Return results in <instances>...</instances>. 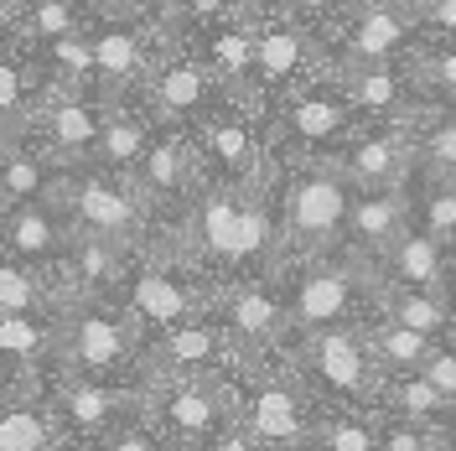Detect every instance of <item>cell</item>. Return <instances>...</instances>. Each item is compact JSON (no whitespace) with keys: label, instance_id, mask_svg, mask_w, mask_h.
Wrapping results in <instances>:
<instances>
[{"label":"cell","instance_id":"e0dca14e","mask_svg":"<svg viewBox=\"0 0 456 451\" xmlns=\"http://www.w3.org/2000/svg\"><path fill=\"white\" fill-rule=\"evenodd\" d=\"M88 47H94V94L104 104H125V99H141V84L156 68L167 37L151 27H135V21L99 16L88 27Z\"/></svg>","mask_w":456,"mask_h":451},{"label":"cell","instance_id":"ffe728a7","mask_svg":"<svg viewBox=\"0 0 456 451\" xmlns=\"http://www.w3.org/2000/svg\"><path fill=\"white\" fill-rule=\"evenodd\" d=\"M410 57L404 62H379V68H342L338 73L342 94H347V104L358 110L363 125H410L415 114L426 110Z\"/></svg>","mask_w":456,"mask_h":451},{"label":"cell","instance_id":"2e32d148","mask_svg":"<svg viewBox=\"0 0 456 451\" xmlns=\"http://www.w3.org/2000/svg\"><path fill=\"white\" fill-rule=\"evenodd\" d=\"M233 368H239V353L213 322V311L176 322L141 348V379H228Z\"/></svg>","mask_w":456,"mask_h":451},{"label":"cell","instance_id":"277c9868","mask_svg":"<svg viewBox=\"0 0 456 451\" xmlns=\"http://www.w3.org/2000/svg\"><path fill=\"white\" fill-rule=\"evenodd\" d=\"M363 119L347 104L338 73H316L296 94H285L281 110L270 114L265 125V151L270 167H301V161H338V151L347 145V135Z\"/></svg>","mask_w":456,"mask_h":451},{"label":"cell","instance_id":"cb8c5ba5","mask_svg":"<svg viewBox=\"0 0 456 451\" xmlns=\"http://www.w3.org/2000/svg\"><path fill=\"white\" fill-rule=\"evenodd\" d=\"M47 390L53 379L0 384V451H68L53 405H47Z\"/></svg>","mask_w":456,"mask_h":451},{"label":"cell","instance_id":"f35d334b","mask_svg":"<svg viewBox=\"0 0 456 451\" xmlns=\"http://www.w3.org/2000/svg\"><path fill=\"white\" fill-rule=\"evenodd\" d=\"M415 78H420V99L426 110H452L456 114V42H426L415 47Z\"/></svg>","mask_w":456,"mask_h":451},{"label":"cell","instance_id":"484cf974","mask_svg":"<svg viewBox=\"0 0 456 451\" xmlns=\"http://www.w3.org/2000/svg\"><path fill=\"white\" fill-rule=\"evenodd\" d=\"M11 379H57V311L0 316V384Z\"/></svg>","mask_w":456,"mask_h":451},{"label":"cell","instance_id":"9a60e30c","mask_svg":"<svg viewBox=\"0 0 456 451\" xmlns=\"http://www.w3.org/2000/svg\"><path fill=\"white\" fill-rule=\"evenodd\" d=\"M415 47H420V21H410L404 11L384 5V0H358L347 11V21L332 31V42L322 47V68L342 73V68L404 62Z\"/></svg>","mask_w":456,"mask_h":451},{"label":"cell","instance_id":"7a4b0ae2","mask_svg":"<svg viewBox=\"0 0 456 451\" xmlns=\"http://www.w3.org/2000/svg\"><path fill=\"white\" fill-rule=\"evenodd\" d=\"M270 202L281 224V259H312L342 250V224L353 182L338 161H301V167H270Z\"/></svg>","mask_w":456,"mask_h":451},{"label":"cell","instance_id":"9c48e42d","mask_svg":"<svg viewBox=\"0 0 456 451\" xmlns=\"http://www.w3.org/2000/svg\"><path fill=\"white\" fill-rule=\"evenodd\" d=\"M316 73H322V42L296 16H285L281 5L255 0V78H249L244 104L259 119V130L270 125L285 94H296Z\"/></svg>","mask_w":456,"mask_h":451},{"label":"cell","instance_id":"db71d44e","mask_svg":"<svg viewBox=\"0 0 456 451\" xmlns=\"http://www.w3.org/2000/svg\"><path fill=\"white\" fill-rule=\"evenodd\" d=\"M0 21H5V5H0Z\"/></svg>","mask_w":456,"mask_h":451},{"label":"cell","instance_id":"7402d4cb","mask_svg":"<svg viewBox=\"0 0 456 451\" xmlns=\"http://www.w3.org/2000/svg\"><path fill=\"white\" fill-rule=\"evenodd\" d=\"M130 259H135V250H119L110 239L73 234L53 270L57 301H114L125 275H130Z\"/></svg>","mask_w":456,"mask_h":451},{"label":"cell","instance_id":"8992f818","mask_svg":"<svg viewBox=\"0 0 456 451\" xmlns=\"http://www.w3.org/2000/svg\"><path fill=\"white\" fill-rule=\"evenodd\" d=\"M57 213L68 218L73 234H88V239H110L119 250H145L156 239V213L151 202L141 198V187L119 171H104L84 161V167H62L57 176Z\"/></svg>","mask_w":456,"mask_h":451},{"label":"cell","instance_id":"74e56055","mask_svg":"<svg viewBox=\"0 0 456 451\" xmlns=\"http://www.w3.org/2000/svg\"><path fill=\"white\" fill-rule=\"evenodd\" d=\"M410 135H415V161L436 176H452L456 182V114L452 110H420L410 119Z\"/></svg>","mask_w":456,"mask_h":451},{"label":"cell","instance_id":"603a6c76","mask_svg":"<svg viewBox=\"0 0 456 451\" xmlns=\"http://www.w3.org/2000/svg\"><path fill=\"white\" fill-rule=\"evenodd\" d=\"M338 167L353 187H404L415 171V135L410 125H358L338 151Z\"/></svg>","mask_w":456,"mask_h":451},{"label":"cell","instance_id":"7dc6e473","mask_svg":"<svg viewBox=\"0 0 456 451\" xmlns=\"http://www.w3.org/2000/svg\"><path fill=\"white\" fill-rule=\"evenodd\" d=\"M420 37L426 42H456V0H436L420 16Z\"/></svg>","mask_w":456,"mask_h":451},{"label":"cell","instance_id":"ba28073f","mask_svg":"<svg viewBox=\"0 0 456 451\" xmlns=\"http://www.w3.org/2000/svg\"><path fill=\"white\" fill-rule=\"evenodd\" d=\"M114 301H119L125 316L135 322V332L151 342L156 332H167L176 322L202 316V311L213 307V285L202 281L167 239H151L145 250H135L130 275H125V285H119Z\"/></svg>","mask_w":456,"mask_h":451},{"label":"cell","instance_id":"7bdbcfd3","mask_svg":"<svg viewBox=\"0 0 456 451\" xmlns=\"http://www.w3.org/2000/svg\"><path fill=\"white\" fill-rule=\"evenodd\" d=\"M379 451H452V447H446V430L441 425L379 415Z\"/></svg>","mask_w":456,"mask_h":451},{"label":"cell","instance_id":"d6a6232c","mask_svg":"<svg viewBox=\"0 0 456 451\" xmlns=\"http://www.w3.org/2000/svg\"><path fill=\"white\" fill-rule=\"evenodd\" d=\"M379 316L420 332L430 342L456 338V296L452 291H410V285H379Z\"/></svg>","mask_w":456,"mask_h":451},{"label":"cell","instance_id":"d590c367","mask_svg":"<svg viewBox=\"0 0 456 451\" xmlns=\"http://www.w3.org/2000/svg\"><path fill=\"white\" fill-rule=\"evenodd\" d=\"M363 338H369L373 364L384 368V373H420L426 353L436 348L430 338L410 332V327H399V322H389V316H373L369 327H363Z\"/></svg>","mask_w":456,"mask_h":451},{"label":"cell","instance_id":"4dcf8cb0","mask_svg":"<svg viewBox=\"0 0 456 451\" xmlns=\"http://www.w3.org/2000/svg\"><path fill=\"white\" fill-rule=\"evenodd\" d=\"M151 135H156V114L145 110L141 99L110 104V119H104V130H99V141H94V156H88V161L104 167V171L130 176V171L141 167Z\"/></svg>","mask_w":456,"mask_h":451},{"label":"cell","instance_id":"d6986e66","mask_svg":"<svg viewBox=\"0 0 456 451\" xmlns=\"http://www.w3.org/2000/svg\"><path fill=\"white\" fill-rule=\"evenodd\" d=\"M218 99H224V88L208 78V68H202L192 53H182V47L167 37V47H161V57H156V68L145 73V84H141V104L156 114V125L192 130Z\"/></svg>","mask_w":456,"mask_h":451},{"label":"cell","instance_id":"5bb4252c","mask_svg":"<svg viewBox=\"0 0 456 451\" xmlns=\"http://www.w3.org/2000/svg\"><path fill=\"white\" fill-rule=\"evenodd\" d=\"M213 322L224 327V338L244 364H265V358H281L285 348V301L275 275L270 281H239V285H218L213 291Z\"/></svg>","mask_w":456,"mask_h":451},{"label":"cell","instance_id":"681fc988","mask_svg":"<svg viewBox=\"0 0 456 451\" xmlns=\"http://www.w3.org/2000/svg\"><path fill=\"white\" fill-rule=\"evenodd\" d=\"M384 5H395V11H404V16H410V21H420L436 0H384Z\"/></svg>","mask_w":456,"mask_h":451},{"label":"cell","instance_id":"b9f144b4","mask_svg":"<svg viewBox=\"0 0 456 451\" xmlns=\"http://www.w3.org/2000/svg\"><path fill=\"white\" fill-rule=\"evenodd\" d=\"M265 5H281L285 16H296V21L312 31L322 47H327V42H332V31L347 21V11H353L358 0H265Z\"/></svg>","mask_w":456,"mask_h":451},{"label":"cell","instance_id":"6da1fadb","mask_svg":"<svg viewBox=\"0 0 456 451\" xmlns=\"http://www.w3.org/2000/svg\"><path fill=\"white\" fill-rule=\"evenodd\" d=\"M285 301V338L332 332V327H369L379 316V265L347 250L312 254V259H281L275 270Z\"/></svg>","mask_w":456,"mask_h":451},{"label":"cell","instance_id":"8d00e7d4","mask_svg":"<svg viewBox=\"0 0 456 451\" xmlns=\"http://www.w3.org/2000/svg\"><path fill=\"white\" fill-rule=\"evenodd\" d=\"M306 451H379V410H322Z\"/></svg>","mask_w":456,"mask_h":451},{"label":"cell","instance_id":"f5cc1de1","mask_svg":"<svg viewBox=\"0 0 456 451\" xmlns=\"http://www.w3.org/2000/svg\"><path fill=\"white\" fill-rule=\"evenodd\" d=\"M0 5H16V0H0Z\"/></svg>","mask_w":456,"mask_h":451},{"label":"cell","instance_id":"d4e9b609","mask_svg":"<svg viewBox=\"0 0 456 451\" xmlns=\"http://www.w3.org/2000/svg\"><path fill=\"white\" fill-rule=\"evenodd\" d=\"M68 239H73V228L57 213V202H31V208L0 213V254H11L16 265H27V270L47 275V281H53Z\"/></svg>","mask_w":456,"mask_h":451},{"label":"cell","instance_id":"44dd1931","mask_svg":"<svg viewBox=\"0 0 456 451\" xmlns=\"http://www.w3.org/2000/svg\"><path fill=\"white\" fill-rule=\"evenodd\" d=\"M182 53H192L208 68V78L224 88L228 99H244L249 94V78H255V11L249 16H228V21H213L202 31H187V37H171Z\"/></svg>","mask_w":456,"mask_h":451},{"label":"cell","instance_id":"f1b7e54d","mask_svg":"<svg viewBox=\"0 0 456 451\" xmlns=\"http://www.w3.org/2000/svg\"><path fill=\"white\" fill-rule=\"evenodd\" d=\"M47 73L27 42H16L11 27L0 21V135H16L31 119V110L47 99Z\"/></svg>","mask_w":456,"mask_h":451},{"label":"cell","instance_id":"ab89813d","mask_svg":"<svg viewBox=\"0 0 456 451\" xmlns=\"http://www.w3.org/2000/svg\"><path fill=\"white\" fill-rule=\"evenodd\" d=\"M57 285L47 275H37L27 265H16L11 254H0V316L11 311H57Z\"/></svg>","mask_w":456,"mask_h":451},{"label":"cell","instance_id":"836d02e7","mask_svg":"<svg viewBox=\"0 0 456 451\" xmlns=\"http://www.w3.org/2000/svg\"><path fill=\"white\" fill-rule=\"evenodd\" d=\"M404 208H410V228H420L430 239H441L446 250L456 244V182L452 176H436L415 161V171L404 176Z\"/></svg>","mask_w":456,"mask_h":451},{"label":"cell","instance_id":"83f0119b","mask_svg":"<svg viewBox=\"0 0 456 451\" xmlns=\"http://www.w3.org/2000/svg\"><path fill=\"white\" fill-rule=\"evenodd\" d=\"M379 281L384 285H410V291H452L456 296L452 250H446L441 239L420 234V228H404L395 244L379 254Z\"/></svg>","mask_w":456,"mask_h":451},{"label":"cell","instance_id":"4fadbf2b","mask_svg":"<svg viewBox=\"0 0 456 451\" xmlns=\"http://www.w3.org/2000/svg\"><path fill=\"white\" fill-rule=\"evenodd\" d=\"M110 119V104L88 88H47V99L31 110V119L16 130L31 151H42L57 167H84L94 156V141Z\"/></svg>","mask_w":456,"mask_h":451},{"label":"cell","instance_id":"ee69618b","mask_svg":"<svg viewBox=\"0 0 456 451\" xmlns=\"http://www.w3.org/2000/svg\"><path fill=\"white\" fill-rule=\"evenodd\" d=\"M99 16H114V21H135V27H151L167 37L171 21V0H99Z\"/></svg>","mask_w":456,"mask_h":451},{"label":"cell","instance_id":"7c38bea8","mask_svg":"<svg viewBox=\"0 0 456 451\" xmlns=\"http://www.w3.org/2000/svg\"><path fill=\"white\" fill-rule=\"evenodd\" d=\"M47 405L57 415V430L68 451L88 447V441H104L125 425L145 421V384H94V379H62L57 373L53 390H47Z\"/></svg>","mask_w":456,"mask_h":451},{"label":"cell","instance_id":"8fae6325","mask_svg":"<svg viewBox=\"0 0 456 451\" xmlns=\"http://www.w3.org/2000/svg\"><path fill=\"white\" fill-rule=\"evenodd\" d=\"M145 425L176 451H202L233 421V384L228 379H141Z\"/></svg>","mask_w":456,"mask_h":451},{"label":"cell","instance_id":"f907efd6","mask_svg":"<svg viewBox=\"0 0 456 451\" xmlns=\"http://www.w3.org/2000/svg\"><path fill=\"white\" fill-rule=\"evenodd\" d=\"M446 447L456 451V410H452V421H446Z\"/></svg>","mask_w":456,"mask_h":451},{"label":"cell","instance_id":"c3c4849f","mask_svg":"<svg viewBox=\"0 0 456 451\" xmlns=\"http://www.w3.org/2000/svg\"><path fill=\"white\" fill-rule=\"evenodd\" d=\"M202 451H265V447H259V441H255V436H249V430H244L239 421H228Z\"/></svg>","mask_w":456,"mask_h":451},{"label":"cell","instance_id":"4316f807","mask_svg":"<svg viewBox=\"0 0 456 451\" xmlns=\"http://www.w3.org/2000/svg\"><path fill=\"white\" fill-rule=\"evenodd\" d=\"M410 228V208L399 187H353L347 202V224H342V250L379 265V254Z\"/></svg>","mask_w":456,"mask_h":451},{"label":"cell","instance_id":"f546056e","mask_svg":"<svg viewBox=\"0 0 456 451\" xmlns=\"http://www.w3.org/2000/svg\"><path fill=\"white\" fill-rule=\"evenodd\" d=\"M57 176H62V167L47 161L42 151H31L21 135H0V213L53 202Z\"/></svg>","mask_w":456,"mask_h":451},{"label":"cell","instance_id":"60d3db41","mask_svg":"<svg viewBox=\"0 0 456 451\" xmlns=\"http://www.w3.org/2000/svg\"><path fill=\"white\" fill-rule=\"evenodd\" d=\"M249 11H255V0H171L167 37H187V31H202L228 16H249Z\"/></svg>","mask_w":456,"mask_h":451},{"label":"cell","instance_id":"52a82bcc","mask_svg":"<svg viewBox=\"0 0 456 451\" xmlns=\"http://www.w3.org/2000/svg\"><path fill=\"white\" fill-rule=\"evenodd\" d=\"M233 384V421L244 425L265 451H306L316 430V399L296 379V368L285 358L244 364L228 373Z\"/></svg>","mask_w":456,"mask_h":451},{"label":"cell","instance_id":"f6af8a7d","mask_svg":"<svg viewBox=\"0 0 456 451\" xmlns=\"http://www.w3.org/2000/svg\"><path fill=\"white\" fill-rule=\"evenodd\" d=\"M420 379H426L441 399H452V405H456V338H446V342H436V348H430L426 364H420Z\"/></svg>","mask_w":456,"mask_h":451},{"label":"cell","instance_id":"1f68e13d","mask_svg":"<svg viewBox=\"0 0 456 451\" xmlns=\"http://www.w3.org/2000/svg\"><path fill=\"white\" fill-rule=\"evenodd\" d=\"M99 21V0H16L5 5V27L16 42H53V37H78Z\"/></svg>","mask_w":456,"mask_h":451},{"label":"cell","instance_id":"e575fe53","mask_svg":"<svg viewBox=\"0 0 456 451\" xmlns=\"http://www.w3.org/2000/svg\"><path fill=\"white\" fill-rule=\"evenodd\" d=\"M379 415H399V421H426V425H441L452 421V399H441L430 390L420 373H384V390H379Z\"/></svg>","mask_w":456,"mask_h":451},{"label":"cell","instance_id":"816d5d0a","mask_svg":"<svg viewBox=\"0 0 456 451\" xmlns=\"http://www.w3.org/2000/svg\"><path fill=\"white\" fill-rule=\"evenodd\" d=\"M452 270H456V244H452Z\"/></svg>","mask_w":456,"mask_h":451},{"label":"cell","instance_id":"3957f363","mask_svg":"<svg viewBox=\"0 0 456 451\" xmlns=\"http://www.w3.org/2000/svg\"><path fill=\"white\" fill-rule=\"evenodd\" d=\"M145 338L119 301H62L57 307V373L94 384H135Z\"/></svg>","mask_w":456,"mask_h":451},{"label":"cell","instance_id":"30bf717a","mask_svg":"<svg viewBox=\"0 0 456 451\" xmlns=\"http://www.w3.org/2000/svg\"><path fill=\"white\" fill-rule=\"evenodd\" d=\"M187 141H192L202 182H218V187H259V182L270 176L265 130H259V119L249 114L244 99H228L224 94V99L187 130Z\"/></svg>","mask_w":456,"mask_h":451},{"label":"cell","instance_id":"ac0fdd59","mask_svg":"<svg viewBox=\"0 0 456 451\" xmlns=\"http://www.w3.org/2000/svg\"><path fill=\"white\" fill-rule=\"evenodd\" d=\"M130 182L141 187V198L151 202V213H156V224L167 228L182 218V208L198 198L202 187V171H198V156H192V141H187V130H176V125H156V135L145 145L141 167L130 171ZM156 228V234H161Z\"/></svg>","mask_w":456,"mask_h":451},{"label":"cell","instance_id":"bcb514c9","mask_svg":"<svg viewBox=\"0 0 456 451\" xmlns=\"http://www.w3.org/2000/svg\"><path fill=\"white\" fill-rule=\"evenodd\" d=\"M78 451H176V447H167L145 421H135V425H125V430H114V436H104V441H88Z\"/></svg>","mask_w":456,"mask_h":451},{"label":"cell","instance_id":"5b68a950","mask_svg":"<svg viewBox=\"0 0 456 451\" xmlns=\"http://www.w3.org/2000/svg\"><path fill=\"white\" fill-rule=\"evenodd\" d=\"M281 358L296 368L316 410H373L384 390V368L373 364L363 327H332V332H306L285 338Z\"/></svg>","mask_w":456,"mask_h":451}]
</instances>
